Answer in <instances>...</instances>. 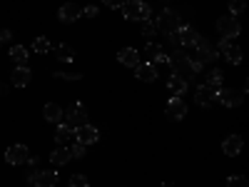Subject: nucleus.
<instances>
[{"label":"nucleus","instance_id":"obj_1","mask_svg":"<svg viewBox=\"0 0 249 187\" xmlns=\"http://www.w3.org/2000/svg\"><path fill=\"white\" fill-rule=\"evenodd\" d=\"M192 48H195V55H192L190 60L195 62V65H197V68H202V65H207V62H214V60L219 57V55H217V50H214V48H212L210 43H207V40H204L202 35L197 37V43H195Z\"/></svg>","mask_w":249,"mask_h":187},{"label":"nucleus","instance_id":"obj_2","mask_svg":"<svg viewBox=\"0 0 249 187\" xmlns=\"http://www.w3.org/2000/svg\"><path fill=\"white\" fill-rule=\"evenodd\" d=\"M120 10L127 20H147V18H152L150 5L142 3V0H124V3L120 5Z\"/></svg>","mask_w":249,"mask_h":187},{"label":"nucleus","instance_id":"obj_3","mask_svg":"<svg viewBox=\"0 0 249 187\" xmlns=\"http://www.w3.org/2000/svg\"><path fill=\"white\" fill-rule=\"evenodd\" d=\"M62 120H65V125H68V128H72V130L82 128V125H88V110H85V105H82V102H72L68 110H62Z\"/></svg>","mask_w":249,"mask_h":187},{"label":"nucleus","instance_id":"obj_4","mask_svg":"<svg viewBox=\"0 0 249 187\" xmlns=\"http://www.w3.org/2000/svg\"><path fill=\"white\" fill-rule=\"evenodd\" d=\"M155 23H157V30L160 33H164V35H172V33H177L179 30V25H182V20H179V15L175 13V10H162L157 18H155Z\"/></svg>","mask_w":249,"mask_h":187},{"label":"nucleus","instance_id":"obj_5","mask_svg":"<svg viewBox=\"0 0 249 187\" xmlns=\"http://www.w3.org/2000/svg\"><path fill=\"white\" fill-rule=\"evenodd\" d=\"M217 30H219V35H222L224 40H234L242 28H239V20H237L234 15H222V18L217 20Z\"/></svg>","mask_w":249,"mask_h":187},{"label":"nucleus","instance_id":"obj_6","mask_svg":"<svg viewBox=\"0 0 249 187\" xmlns=\"http://www.w3.org/2000/svg\"><path fill=\"white\" fill-rule=\"evenodd\" d=\"M172 70H175V73H172L175 77H179L182 82H187V85H190V82L195 80V75H197V70H199V68L195 65V62H192L190 57H184V60L175 62V65H172Z\"/></svg>","mask_w":249,"mask_h":187},{"label":"nucleus","instance_id":"obj_7","mask_svg":"<svg viewBox=\"0 0 249 187\" xmlns=\"http://www.w3.org/2000/svg\"><path fill=\"white\" fill-rule=\"evenodd\" d=\"M217 100L222 102V105H227V108H237V105H242L244 93H239L234 88H219L217 90Z\"/></svg>","mask_w":249,"mask_h":187},{"label":"nucleus","instance_id":"obj_8","mask_svg":"<svg viewBox=\"0 0 249 187\" xmlns=\"http://www.w3.org/2000/svg\"><path fill=\"white\" fill-rule=\"evenodd\" d=\"M57 172L55 170H43V172H30L28 182H33L35 187H55L57 185Z\"/></svg>","mask_w":249,"mask_h":187},{"label":"nucleus","instance_id":"obj_9","mask_svg":"<svg viewBox=\"0 0 249 187\" xmlns=\"http://www.w3.org/2000/svg\"><path fill=\"white\" fill-rule=\"evenodd\" d=\"M28 157H30V150L25 145H10L5 150V160L10 165H23V162H28Z\"/></svg>","mask_w":249,"mask_h":187},{"label":"nucleus","instance_id":"obj_10","mask_svg":"<svg viewBox=\"0 0 249 187\" xmlns=\"http://www.w3.org/2000/svg\"><path fill=\"white\" fill-rule=\"evenodd\" d=\"M214 100H217V90L212 85H199L195 90V102H197V105H202V108H210Z\"/></svg>","mask_w":249,"mask_h":187},{"label":"nucleus","instance_id":"obj_11","mask_svg":"<svg viewBox=\"0 0 249 187\" xmlns=\"http://www.w3.org/2000/svg\"><path fill=\"white\" fill-rule=\"evenodd\" d=\"M75 140L82 142V145H95L100 140V132H97L95 125H82V128L75 130Z\"/></svg>","mask_w":249,"mask_h":187},{"label":"nucleus","instance_id":"obj_12","mask_svg":"<svg viewBox=\"0 0 249 187\" xmlns=\"http://www.w3.org/2000/svg\"><path fill=\"white\" fill-rule=\"evenodd\" d=\"M164 112H167V117H170V120L179 122V120L187 115V105H184V100H182V97H172V100L167 102V110H164Z\"/></svg>","mask_w":249,"mask_h":187},{"label":"nucleus","instance_id":"obj_13","mask_svg":"<svg viewBox=\"0 0 249 187\" xmlns=\"http://www.w3.org/2000/svg\"><path fill=\"white\" fill-rule=\"evenodd\" d=\"M177 37H179V45H182V48H192V45L197 43L199 33H197L192 25H179V30H177Z\"/></svg>","mask_w":249,"mask_h":187},{"label":"nucleus","instance_id":"obj_14","mask_svg":"<svg viewBox=\"0 0 249 187\" xmlns=\"http://www.w3.org/2000/svg\"><path fill=\"white\" fill-rule=\"evenodd\" d=\"M30 75H33V73H30L28 65H15L10 80H13V85H15V88H28V85H30Z\"/></svg>","mask_w":249,"mask_h":187},{"label":"nucleus","instance_id":"obj_15","mask_svg":"<svg viewBox=\"0 0 249 187\" xmlns=\"http://www.w3.org/2000/svg\"><path fill=\"white\" fill-rule=\"evenodd\" d=\"M144 57H147V62H152V65H157V62H167V53H164V48L157 45V43H147V48H144Z\"/></svg>","mask_w":249,"mask_h":187},{"label":"nucleus","instance_id":"obj_16","mask_svg":"<svg viewBox=\"0 0 249 187\" xmlns=\"http://www.w3.org/2000/svg\"><path fill=\"white\" fill-rule=\"evenodd\" d=\"M80 15H82V8L75 5V3H65V5L57 10V18L62 20V23H75Z\"/></svg>","mask_w":249,"mask_h":187},{"label":"nucleus","instance_id":"obj_17","mask_svg":"<svg viewBox=\"0 0 249 187\" xmlns=\"http://www.w3.org/2000/svg\"><path fill=\"white\" fill-rule=\"evenodd\" d=\"M242 148H244V142H242V137L239 135H230L224 142H222V152L224 155H230V157H234V155H239L242 152Z\"/></svg>","mask_w":249,"mask_h":187},{"label":"nucleus","instance_id":"obj_18","mask_svg":"<svg viewBox=\"0 0 249 187\" xmlns=\"http://www.w3.org/2000/svg\"><path fill=\"white\" fill-rule=\"evenodd\" d=\"M117 60L122 62V65H127V68H137L140 65V53L135 48H122L117 53Z\"/></svg>","mask_w":249,"mask_h":187},{"label":"nucleus","instance_id":"obj_19","mask_svg":"<svg viewBox=\"0 0 249 187\" xmlns=\"http://www.w3.org/2000/svg\"><path fill=\"white\" fill-rule=\"evenodd\" d=\"M135 73H137V77H140L142 82L157 80V65H152V62H140V65L135 68Z\"/></svg>","mask_w":249,"mask_h":187},{"label":"nucleus","instance_id":"obj_20","mask_svg":"<svg viewBox=\"0 0 249 187\" xmlns=\"http://www.w3.org/2000/svg\"><path fill=\"white\" fill-rule=\"evenodd\" d=\"M43 115H45V120L48 122H62V108L57 105V102H48V105L43 108Z\"/></svg>","mask_w":249,"mask_h":187},{"label":"nucleus","instance_id":"obj_21","mask_svg":"<svg viewBox=\"0 0 249 187\" xmlns=\"http://www.w3.org/2000/svg\"><path fill=\"white\" fill-rule=\"evenodd\" d=\"M75 140V130L68 128V125H57V130H55V142L57 145H68Z\"/></svg>","mask_w":249,"mask_h":187},{"label":"nucleus","instance_id":"obj_22","mask_svg":"<svg viewBox=\"0 0 249 187\" xmlns=\"http://www.w3.org/2000/svg\"><path fill=\"white\" fill-rule=\"evenodd\" d=\"M10 57H13V62L15 65H28V48H23V45H13L10 48Z\"/></svg>","mask_w":249,"mask_h":187},{"label":"nucleus","instance_id":"obj_23","mask_svg":"<svg viewBox=\"0 0 249 187\" xmlns=\"http://www.w3.org/2000/svg\"><path fill=\"white\" fill-rule=\"evenodd\" d=\"M50 162L53 165H68L70 162V150H65L62 145H60V148H55L53 155H50Z\"/></svg>","mask_w":249,"mask_h":187},{"label":"nucleus","instance_id":"obj_24","mask_svg":"<svg viewBox=\"0 0 249 187\" xmlns=\"http://www.w3.org/2000/svg\"><path fill=\"white\" fill-rule=\"evenodd\" d=\"M222 82H224V73H222L219 68H212L210 73H207V85H212L214 90H219Z\"/></svg>","mask_w":249,"mask_h":187},{"label":"nucleus","instance_id":"obj_25","mask_svg":"<svg viewBox=\"0 0 249 187\" xmlns=\"http://www.w3.org/2000/svg\"><path fill=\"white\" fill-rule=\"evenodd\" d=\"M222 57H227V62H230V65H239V62H242V48L230 45V48L222 53Z\"/></svg>","mask_w":249,"mask_h":187},{"label":"nucleus","instance_id":"obj_26","mask_svg":"<svg viewBox=\"0 0 249 187\" xmlns=\"http://www.w3.org/2000/svg\"><path fill=\"white\" fill-rule=\"evenodd\" d=\"M53 53H55V57H57V60H62V62H70V60L75 57V50H72L70 45H55V48H53Z\"/></svg>","mask_w":249,"mask_h":187},{"label":"nucleus","instance_id":"obj_27","mask_svg":"<svg viewBox=\"0 0 249 187\" xmlns=\"http://www.w3.org/2000/svg\"><path fill=\"white\" fill-rule=\"evenodd\" d=\"M140 28H142V35L144 37H152L157 33V23H155V15L147 18V20H140Z\"/></svg>","mask_w":249,"mask_h":187},{"label":"nucleus","instance_id":"obj_28","mask_svg":"<svg viewBox=\"0 0 249 187\" xmlns=\"http://www.w3.org/2000/svg\"><path fill=\"white\" fill-rule=\"evenodd\" d=\"M167 88H170V93H172V95H184L187 82H182L179 77H175V75H172V77L167 80Z\"/></svg>","mask_w":249,"mask_h":187},{"label":"nucleus","instance_id":"obj_29","mask_svg":"<svg viewBox=\"0 0 249 187\" xmlns=\"http://www.w3.org/2000/svg\"><path fill=\"white\" fill-rule=\"evenodd\" d=\"M33 50H35V53H48V50H53V45H50V40H48V37L40 35V37L33 40Z\"/></svg>","mask_w":249,"mask_h":187},{"label":"nucleus","instance_id":"obj_30","mask_svg":"<svg viewBox=\"0 0 249 187\" xmlns=\"http://www.w3.org/2000/svg\"><path fill=\"white\" fill-rule=\"evenodd\" d=\"M247 10V0H230V13L237 18V15H242Z\"/></svg>","mask_w":249,"mask_h":187},{"label":"nucleus","instance_id":"obj_31","mask_svg":"<svg viewBox=\"0 0 249 187\" xmlns=\"http://www.w3.org/2000/svg\"><path fill=\"white\" fill-rule=\"evenodd\" d=\"M227 187H249V182H247L244 175H232L230 180H227Z\"/></svg>","mask_w":249,"mask_h":187},{"label":"nucleus","instance_id":"obj_32","mask_svg":"<svg viewBox=\"0 0 249 187\" xmlns=\"http://www.w3.org/2000/svg\"><path fill=\"white\" fill-rule=\"evenodd\" d=\"M68 187H90V182H88L85 175H72L70 182H68Z\"/></svg>","mask_w":249,"mask_h":187},{"label":"nucleus","instance_id":"obj_33","mask_svg":"<svg viewBox=\"0 0 249 187\" xmlns=\"http://www.w3.org/2000/svg\"><path fill=\"white\" fill-rule=\"evenodd\" d=\"M85 148L88 145H82V142H72V148H70V157H85Z\"/></svg>","mask_w":249,"mask_h":187},{"label":"nucleus","instance_id":"obj_34","mask_svg":"<svg viewBox=\"0 0 249 187\" xmlns=\"http://www.w3.org/2000/svg\"><path fill=\"white\" fill-rule=\"evenodd\" d=\"M82 15L95 18V15H100V10H97V5H85V8H82Z\"/></svg>","mask_w":249,"mask_h":187},{"label":"nucleus","instance_id":"obj_35","mask_svg":"<svg viewBox=\"0 0 249 187\" xmlns=\"http://www.w3.org/2000/svg\"><path fill=\"white\" fill-rule=\"evenodd\" d=\"M55 77H62V80H80L82 75H77V73H55Z\"/></svg>","mask_w":249,"mask_h":187},{"label":"nucleus","instance_id":"obj_36","mask_svg":"<svg viewBox=\"0 0 249 187\" xmlns=\"http://www.w3.org/2000/svg\"><path fill=\"white\" fill-rule=\"evenodd\" d=\"M10 37H13V33H10V30H0V45L10 43Z\"/></svg>","mask_w":249,"mask_h":187},{"label":"nucleus","instance_id":"obj_37","mask_svg":"<svg viewBox=\"0 0 249 187\" xmlns=\"http://www.w3.org/2000/svg\"><path fill=\"white\" fill-rule=\"evenodd\" d=\"M102 3H105L107 8H120V5L124 3V0H102Z\"/></svg>","mask_w":249,"mask_h":187},{"label":"nucleus","instance_id":"obj_38","mask_svg":"<svg viewBox=\"0 0 249 187\" xmlns=\"http://www.w3.org/2000/svg\"><path fill=\"white\" fill-rule=\"evenodd\" d=\"M162 187H172V185H162Z\"/></svg>","mask_w":249,"mask_h":187},{"label":"nucleus","instance_id":"obj_39","mask_svg":"<svg viewBox=\"0 0 249 187\" xmlns=\"http://www.w3.org/2000/svg\"><path fill=\"white\" fill-rule=\"evenodd\" d=\"M30 187H35V185H33V182H30Z\"/></svg>","mask_w":249,"mask_h":187},{"label":"nucleus","instance_id":"obj_40","mask_svg":"<svg viewBox=\"0 0 249 187\" xmlns=\"http://www.w3.org/2000/svg\"><path fill=\"white\" fill-rule=\"evenodd\" d=\"M0 48H3V45H0Z\"/></svg>","mask_w":249,"mask_h":187}]
</instances>
